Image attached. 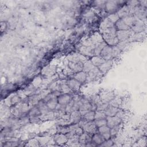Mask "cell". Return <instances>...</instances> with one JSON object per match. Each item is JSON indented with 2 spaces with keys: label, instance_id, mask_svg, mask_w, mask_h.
<instances>
[{
  "label": "cell",
  "instance_id": "7c38bea8",
  "mask_svg": "<svg viewBox=\"0 0 147 147\" xmlns=\"http://www.w3.org/2000/svg\"><path fill=\"white\" fill-rule=\"evenodd\" d=\"M113 65V60H106L98 68L99 69V71L102 72V74L103 75L107 73L112 68Z\"/></svg>",
  "mask_w": 147,
  "mask_h": 147
},
{
  "label": "cell",
  "instance_id": "f35d334b",
  "mask_svg": "<svg viewBox=\"0 0 147 147\" xmlns=\"http://www.w3.org/2000/svg\"><path fill=\"white\" fill-rule=\"evenodd\" d=\"M106 115H105V113L104 111H99V110H96L95 111V119L106 118Z\"/></svg>",
  "mask_w": 147,
  "mask_h": 147
},
{
  "label": "cell",
  "instance_id": "d590c367",
  "mask_svg": "<svg viewBox=\"0 0 147 147\" xmlns=\"http://www.w3.org/2000/svg\"><path fill=\"white\" fill-rule=\"evenodd\" d=\"M78 23V20L76 17H70L67 22V25L69 28H72L75 26Z\"/></svg>",
  "mask_w": 147,
  "mask_h": 147
},
{
  "label": "cell",
  "instance_id": "836d02e7",
  "mask_svg": "<svg viewBox=\"0 0 147 147\" xmlns=\"http://www.w3.org/2000/svg\"><path fill=\"white\" fill-rule=\"evenodd\" d=\"M40 100V99L39 98L38 96L37 95H33L32 96H30L28 98L29 103L32 105L33 106L37 105V104L38 103V102H39Z\"/></svg>",
  "mask_w": 147,
  "mask_h": 147
},
{
  "label": "cell",
  "instance_id": "8d00e7d4",
  "mask_svg": "<svg viewBox=\"0 0 147 147\" xmlns=\"http://www.w3.org/2000/svg\"><path fill=\"white\" fill-rule=\"evenodd\" d=\"M107 18L109 19V20L112 22L113 24H115V22L118 20L119 19L118 14H117V13H113V14H109L107 16Z\"/></svg>",
  "mask_w": 147,
  "mask_h": 147
},
{
  "label": "cell",
  "instance_id": "cb8c5ba5",
  "mask_svg": "<svg viewBox=\"0 0 147 147\" xmlns=\"http://www.w3.org/2000/svg\"><path fill=\"white\" fill-rule=\"evenodd\" d=\"M46 104L49 110L51 111H53L59 104L57 101V97H53L51 98L49 100L46 102Z\"/></svg>",
  "mask_w": 147,
  "mask_h": 147
},
{
  "label": "cell",
  "instance_id": "2e32d148",
  "mask_svg": "<svg viewBox=\"0 0 147 147\" xmlns=\"http://www.w3.org/2000/svg\"><path fill=\"white\" fill-rule=\"evenodd\" d=\"M105 141V138L99 134L98 132H96L92 134V143L94 146H100V145Z\"/></svg>",
  "mask_w": 147,
  "mask_h": 147
},
{
  "label": "cell",
  "instance_id": "8992f818",
  "mask_svg": "<svg viewBox=\"0 0 147 147\" xmlns=\"http://www.w3.org/2000/svg\"><path fill=\"white\" fill-rule=\"evenodd\" d=\"M103 74L99 71L98 67H94L90 72L87 73V81H94L96 80L97 79L100 78Z\"/></svg>",
  "mask_w": 147,
  "mask_h": 147
},
{
  "label": "cell",
  "instance_id": "30bf717a",
  "mask_svg": "<svg viewBox=\"0 0 147 147\" xmlns=\"http://www.w3.org/2000/svg\"><path fill=\"white\" fill-rule=\"evenodd\" d=\"M131 36V30H117L116 36L119 41L128 40Z\"/></svg>",
  "mask_w": 147,
  "mask_h": 147
},
{
  "label": "cell",
  "instance_id": "3957f363",
  "mask_svg": "<svg viewBox=\"0 0 147 147\" xmlns=\"http://www.w3.org/2000/svg\"><path fill=\"white\" fill-rule=\"evenodd\" d=\"M81 127H82L84 132L87 133L91 135H92L97 132L98 127L96 126L94 121L86 122Z\"/></svg>",
  "mask_w": 147,
  "mask_h": 147
},
{
  "label": "cell",
  "instance_id": "5bb4252c",
  "mask_svg": "<svg viewBox=\"0 0 147 147\" xmlns=\"http://www.w3.org/2000/svg\"><path fill=\"white\" fill-rule=\"evenodd\" d=\"M117 14H118L119 18H123L130 14V9L129 6L126 3L118 10V11H117Z\"/></svg>",
  "mask_w": 147,
  "mask_h": 147
},
{
  "label": "cell",
  "instance_id": "b9f144b4",
  "mask_svg": "<svg viewBox=\"0 0 147 147\" xmlns=\"http://www.w3.org/2000/svg\"><path fill=\"white\" fill-rule=\"evenodd\" d=\"M21 100V98L19 96H18V95H14V96H12V98L10 99L11 103L13 105L18 104V103H19L20 102Z\"/></svg>",
  "mask_w": 147,
  "mask_h": 147
},
{
  "label": "cell",
  "instance_id": "7402d4cb",
  "mask_svg": "<svg viewBox=\"0 0 147 147\" xmlns=\"http://www.w3.org/2000/svg\"><path fill=\"white\" fill-rule=\"evenodd\" d=\"M37 106H38V109H40V110L41 113V115L48 114L49 111H51L49 110V109L46 104V102L42 99H40L39 100V102L37 104Z\"/></svg>",
  "mask_w": 147,
  "mask_h": 147
},
{
  "label": "cell",
  "instance_id": "e0dca14e",
  "mask_svg": "<svg viewBox=\"0 0 147 147\" xmlns=\"http://www.w3.org/2000/svg\"><path fill=\"white\" fill-rule=\"evenodd\" d=\"M119 110V107L114 106L109 103L104 112L106 117H113V116L116 115Z\"/></svg>",
  "mask_w": 147,
  "mask_h": 147
},
{
  "label": "cell",
  "instance_id": "60d3db41",
  "mask_svg": "<svg viewBox=\"0 0 147 147\" xmlns=\"http://www.w3.org/2000/svg\"><path fill=\"white\" fill-rule=\"evenodd\" d=\"M41 118L40 116H31L29 118V121L31 123L37 124L41 122Z\"/></svg>",
  "mask_w": 147,
  "mask_h": 147
},
{
  "label": "cell",
  "instance_id": "4dcf8cb0",
  "mask_svg": "<svg viewBox=\"0 0 147 147\" xmlns=\"http://www.w3.org/2000/svg\"><path fill=\"white\" fill-rule=\"evenodd\" d=\"M28 115L29 117L31 116H40L41 113L37 105L33 106L32 108L28 111Z\"/></svg>",
  "mask_w": 147,
  "mask_h": 147
},
{
  "label": "cell",
  "instance_id": "277c9868",
  "mask_svg": "<svg viewBox=\"0 0 147 147\" xmlns=\"http://www.w3.org/2000/svg\"><path fill=\"white\" fill-rule=\"evenodd\" d=\"M65 84L73 92H78L82 86L81 83L72 77L68 79L65 82Z\"/></svg>",
  "mask_w": 147,
  "mask_h": 147
},
{
  "label": "cell",
  "instance_id": "4316f807",
  "mask_svg": "<svg viewBox=\"0 0 147 147\" xmlns=\"http://www.w3.org/2000/svg\"><path fill=\"white\" fill-rule=\"evenodd\" d=\"M106 1H93L92 3L93 4L95 9H96L99 11L105 10V4Z\"/></svg>",
  "mask_w": 147,
  "mask_h": 147
},
{
  "label": "cell",
  "instance_id": "d6986e66",
  "mask_svg": "<svg viewBox=\"0 0 147 147\" xmlns=\"http://www.w3.org/2000/svg\"><path fill=\"white\" fill-rule=\"evenodd\" d=\"M55 142L59 145L64 144L68 142V138L66 134L58 133L54 137Z\"/></svg>",
  "mask_w": 147,
  "mask_h": 147
},
{
  "label": "cell",
  "instance_id": "f546056e",
  "mask_svg": "<svg viewBox=\"0 0 147 147\" xmlns=\"http://www.w3.org/2000/svg\"><path fill=\"white\" fill-rule=\"evenodd\" d=\"M94 65L92 64L90 60H87L83 63V71L87 74L90 72L93 68H94Z\"/></svg>",
  "mask_w": 147,
  "mask_h": 147
},
{
  "label": "cell",
  "instance_id": "ee69618b",
  "mask_svg": "<svg viewBox=\"0 0 147 147\" xmlns=\"http://www.w3.org/2000/svg\"><path fill=\"white\" fill-rule=\"evenodd\" d=\"M6 28H7V24H6V22H5V21L1 22V33H2L3 31H5Z\"/></svg>",
  "mask_w": 147,
  "mask_h": 147
},
{
  "label": "cell",
  "instance_id": "484cf974",
  "mask_svg": "<svg viewBox=\"0 0 147 147\" xmlns=\"http://www.w3.org/2000/svg\"><path fill=\"white\" fill-rule=\"evenodd\" d=\"M114 26V24H113L112 22H111L109 20V19L107 17H106V18H103V20L100 22V25H99V28H100V30H104L108 28L113 27Z\"/></svg>",
  "mask_w": 147,
  "mask_h": 147
},
{
  "label": "cell",
  "instance_id": "ffe728a7",
  "mask_svg": "<svg viewBox=\"0 0 147 147\" xmlns=\"http://www.w3.org/2000/svg\"><path fill=\"white\" fill-rule=\"evenodd\" d=\"M114 28L117 30H128L130 28L123 21L122 18L118 19L114 24Z\"/></svg>",
  "mask_w": 147,
  "mask_h": 147
},
{
  "label": "cell",
  "instance_id": "7bdbcfd3",
  "mask_svg": "<svg viewBox=\"0 0 147 147\" xmlns=\"http://www.w3.org/2000/svg\"><path fill=\"white\" fill-rule=\"evenodd\" d=\"M113 141L112 138H110L109 140H105L101 145V146H111L113 145Z\"/></svg>",
  "mask_w": 147,
  "mask_h": 147
},
{
  "label": "cell",
  "instance_id": "ab89813d",
  "mask_svg": "<svg viewBox=\"0 0 147 147\" xmlns=\"http://www.w3.org/2000/svg\"><path fill=\"white\" fill-rule=\"evenodd\" d=\"M121 103H122L121 99L119 98L115 97V96L110 103V104H111L114 106H116L117 107H119V106L121 105Z\"/></svg>",
  "mask_w": 147,
  "mask_h": 147
},
{
  "label": "cell",
  "instance_id": "f1b7e54d",
  "mask_svg": "<svg viewBox=\"0 0 147 147\" xmlns=\"http://www.w3.org/2000/svg\"><path fill=\"white\" fill-rule=\"evenodd\" d=\"M106 45L104 41L95 45L94 47V56H99L102 50Z\"/></svg>",
  "mask_w": 147,
  "mask_h": 147
},
{
  "label": "cell",
  "instance_id": "5b68a950",
  "mask_svg": "<svg viewBox=\"0 0 147 147\" xmlns=\"http://www.w3.org/2000/svg\"><path fill=\"white\" fill-rule=\"evenodd\" d=\"M67 66L68 69H69L74 74L83 71V62H74L68 61Z\"/></svg>",
  "mask_w": 147,
  "mask_h": 147
},
{
  "label": "cell",
  "instance_id": "6da1fadb",
  "mask_svg": "<svg viewBox=\"0 0 147 147\" xmlns=\"http://www.w3.org/2000/svg\"><path fill=\"white\" fill-rule=\"evenodd\" d=\"M116 32L117 30L114 28V26L101 30V36L107 45L110 47L118 45L119 40L116 36Z\"/></svg>",
  "mask_w": 147,
  "mask_h": 147
},
{
  "label": "cell",
  "instance_id": "4fadbf2b",
  "mask_svg": "<svg viewBox=\"0 0 147 147\" xmlns=\"http://www.w3.org/2000/svg\"><path fill=\"white\" fill-rule=\"evenodd\" d=\"M110 130V128H109L107 125H105V126H102L98 127L97 132H98L99 134L103 136L105 140H107L111 138Z\"/></svg>",
  "mask_w": 147,
  "mask_h": 147
},
{
  "label": "cell",
  "instance_id": "83f0119b",
  "mask_svg": "<svg viewBox=\"0 0 147 147\" xmlns=\"http://www.w3.org/2000/svg\"><path fill=\"white\" fill-rule=\"evenodd\" d=\"M95 111L90 110L87 112L86 114H84L82 116V118L86 122L93 121L95 119Z\"/></svg>",
  "mask_w": 147,
  "mask_h": 147
},
{
  "label": "cell",
  "instance_id": "74e56055",
  "mask_svg": "<svg viewBox=\"0 0 147 147\" xmlns=\"http://www.w3.org/2000/svg\"><path fill=\"white\" fill-rule=\"evenodd\" d=\"M94 123L97 127L106 125V118L103 119H95Z\"/></svg>",
  "mask_w": 147,
  "mask_h": 147
},
{
  "label": "cell",
  "instance_id": "1f68e13d",
  "mask_svg": "<svg viewBox=\"0 0 147 147\" xmlns=\"http://www.w3.org/2000/svg\"><path fill=\"white\" fill-rule=\"evenodd\" d=\"M121 125H117L113 127H111L110 128V135H111V138H114L119 133V130H120V129H121Z\"/></svg>",
  "mask_w": 147,
  "mask_h": 147
},
{
  "label": "cell",
  "instance_id": "603a6c76",
  "mask_svg": "<svg viewBox=\"0 0 147 147\" xmlns=\"http://www.w3.org/2000/svg\"><path fill=\"white\" fill-rule=\"evenodd\" d=\"M123 21L131 28L132 27V26L136 23V22L137 21V20L138 19H137L136 18V17L133 14H129L128 16H126L125 17L122 18Z\"/></svg>",
  "mask_w": 147,
  "mask_h": 147
},
{
  "label": "cell",
  "instance_id": "9a60e30c",
  "mask_svg": "<svg viewBox=\"0 0 147 147\" xmlns=\"http://www.w3.org/2000/svg\"><path fill=\"white\" fill-rule=\"evenodd\" d=\"M77 81H78L82 84L87 82V74L83 71H79L78 72L75 73L72 76Z\"/></svg>",
  "mask_w": 147,
  "mask_h": 147
},
{
  "label": "cell",
  "instance_id": "7a4b0ae2",
  "mask_svg": "<svg viewBox=\"0 0 147 147\" xmlns=\"http://www.w3.org/2000/svg\"><path fill=\"white\" fill-rule=\"evenodd\" d=\"M122 6H120L117 1H108L106 2L105 11L108 14H113L117 13L118 10Z\"/></svg>",
  "mask_w": 147,
  "mask_h": 147
},
{
  "label": "cell",
  "instance_id": "44dd1931",
  "mask_svg": "<svg viewBox=\"0 0 147 147\" xmlns=\"http://www.w3.org/2000/svg\"><path fill=\"white\" fill-rule=\"evenodd\" d=\"M102 102L109 104L110 102L115 98V95L113 92H105L100 95Z\"/></svg>",
  "mask_w": 147,
  "mask_h": 147
},
{
  "label": "cell",
  "instance_id": "ba28073f",
  "mask_svg": "<svg viewBox=\"0 0 147 147\" xmlns=\"http://www.w3.org/2000/svg\"><path fill=\"white\" fill-rule=\"evenodd\" d=\"M73 99V96L71 94L61 93L57 96V101L59 104L62 105H67Z\"/></svg>",
  "mask_w": 147,
  "mask_h": 147
},
{
  "label": "cell",
  "instance_id": "52a82bcc",
  "mask_svg": "<svg viewBox=\"0 0 147 147\" xmlns=\"http://www.w3.org/2000/svg\"><path fill=\"white\" fill-rule=\"evenodd\" d=\"M99 56L105 60H113L112 54V47L106 45L102 50Z\"/></svg>",
  "mask_w": 147,
  "mask_h": 147
},
{
  "label": "cell",
  "instance_id": "9c48e42d",
  "mask_svg": "<svg viewBox=\"0 0 147 147\" xmlns=\"http://www.w3.org/2000/svg\"><path fill=\"white\" fill-rule=\"evenodd\" d=\"M106 125L109 128H111L117 125H120L122 122V120H121L116 115L113 116V117H106Z\"/></svg>",
  "mask_w": 147,
  "mask_h": 147
},
{
  "label": "cell",
  "instance_id": "e575fe53",
  "mask_svg": "<svg viewBox=\"0 0 147 147\" xmlns=\"http://www.w3.org/2000/svg\"><path fill=\"white\" fill-rule=\"evenodd\" d=\"M129 44H130V41H129V39H128L124 41H119L117 46L119 48V49L122 51H123L126 48H127L129 45Z\"/></svg>",
  "mask_w": 147,
  "mask_h": 147
},
{
  "label": "cell",
  "instance_id": "d6a6232c",
  "mask_svg": "<svg viewBox=\"0 0 147 147\" xmlns=\"http://www.w3.org/2000/svg\"><path fill=\"white\" fill-rule=\"evenodd\" d=\"M122 52V51L119 49V48L117 45L112 47V54L113 59L118 57L121 55Z\"/></svg>",
  "mask_w": 147,
  "mask_h": 147
},
{
  "label": "cell",
  "instance_id": "d4e9b609",
  "mask_svg": "<svg viewBox=\"0 0 147 147\" xmlns=\"http://www.w3.org/2000/svg\"><path fill=\"white\" fill-rule=\"evenodd\" d=\"M90 60H91L92 64L96 67L100 66L103 63H104L106 61L100 56H94L91 57Z\"/></svg>",
  "mask_w": 147,
  "mask_h": 147
},
{
  "label": "cell",
  "instance_id": "8fae6325",
  "mask_svg": "<svg viewBox=\"0 0 147 147\" xmlns=\"http://www.w3.org/2000/svg\"><path fill=\"white\" fill-rule=\"evenodd\" d=\"M145 29V25L143 23V21L137 20L136 23L130 28L131 32L134 33H141Z\"/></svg>",
  "mask_w": 147,
  "mask_h": 147
},
{
  "label": "cell",
  "instance_id": "ac0fdd59",
  "mask_svg": "<svg viewBox=\"0 0 147 147\" xmlns=\"http://www.w3.org/2000/svg\"><path fill=\"white\" fill-rule=\"evenodd\" d=\"M82 118V115L80 111L75 110L70 113V121L71 123H78Z\"/></svg>",
  "mask_w": 147,
  "mask_h": 147
}]
</instances>
